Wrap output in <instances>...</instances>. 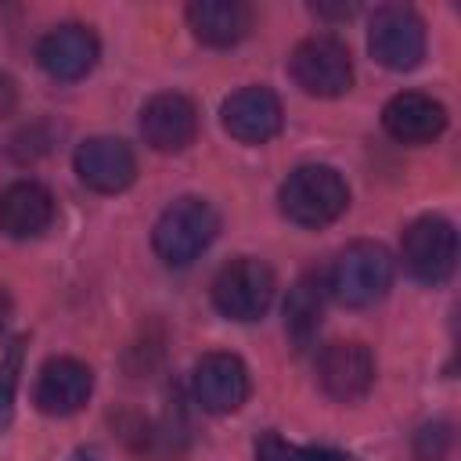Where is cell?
<instances>
[{
  "instance_id": "e0dca14e",
  "label": "cell",
  "mask_w": 461,
  "mask_h": 461,
  "mask_svg": "<svg viewBox=\"0 0 461 461\" xmlns=\"http://www.w3.org/2000/svg\"><path fill=\"white\" fill-rule=\"evenodd\" d=\"M187 25L205 47H234L252 25V11L241 0H194L187 4Z\"/></svg>"
},
{
  "instance_id": "8992f818",
  "label": "cell",
  "mask_w": 461,
  "mask_h": 461,
  "mask_svg": "<svg viewBox=\"0 0 461 461\" xmlns=\"http://www.w3.org/2000/svg\"><path fill=\"white\" fill-rule=\"evenodd\" d=\"M288 72L295 86L310 97H339L353 86V58L335 36L303 40L288 58Z\"/></svg>"
},
{
  "instance_id": "44dd1931",
  "label": "cell",
  "mask_w": 461,
  "mask_h": 461,
  "mask_svg": "<svg viewBox=\"0 0 461 461\" xmlns=\"http://www.w3.org/2000/svg\"><path fill=\"white\" fill-rule=\"evenodd\" d=\"M14 101H18V90H14V79L7 72H0V119L14 112Z\"/></svg>"
},
{
  "instance_id": "2e32d148",
  "label": "cell",
  "mask_w": 461,
  "mask_h": 461,
  "mask_svg": "<svg viewBox=\"0 0 461 461\" xmlns=\"http://www.w3.org/2000/svg\"><path fill=\"white\" fill-rule=\"evenodd\" d=\"M54 220V194L36 180H14L0 191V230L7 238H40Z\"/></svg>"
},
{
  "instance_id": "5bb4252c",
  "label": "cell",
  "mask_w": 461,
  "mask_h": 461,
  "mask_svg": "<svg viewBox=\"0 0 461 461\" xmlns=\"http://www.w3.org/2000/svg\"><path fill=\"white\" fill-rule=\"evenodd\" d=\"M198 133V112L184 94H155L140 108V137L155 151H184Z\"/></svg>"
},
{
  "instance_id": "ac0fdd59",
  "label": "cell",
  "mask_w": 461,
  "mask_h": 461,
  "mask_svg": "<svg viewBox=\"0 0 461 461\" xmlns=\"http://www.w3.org/2000/svg\"><path fill=\"white\" fill-rule=\"evenodd\" d=\"M324 281L317 274H303L292 288H288V299H285V331L288 339L303 349L310 346V339L321 331V317H324Z\"/></svg>"
},
{
  "instance_id": "3957f363",
  "label": "cell",
  "mask_w": 461,
  "mask_h": 461,
  "mask_svg": "<svg viewBox=\"0 0 461 461\" xmlns=\"http://www.w3.org/2000/svg\"><path fill=\"white\" fill-rule=\"evenodd\" d=\"M393 285V256L385 245L378 241H353L346 245L331 270H328V281L324 288L342 303V306H371L378 303Z\"/></svg>"
},
{
  "instance_id": "5b68a950",
  "label": "cell",
  "mask_w": 461,
  "mask_h": 461,
  "mask_svg": "<svg viewBox=\"0 0 461 461\" xmlns=\"http://www.w3.org/2000/svg\"><path fill=\"white\" fill-rule=\"evenodd\" d=\"M367 50L378 65L393 72H407L425 58V22L407 4H385L371 14Z\"/></svg>"
},
{
  "instance_id": "7c38bea8",
  "label": "cell",
  "mask_w": 461,
  "mask_h": 461,
  "mask_svg": "<svg viewBox=\"0 0 461 461\" xmlns=\"http://www.w3.org/2000/svg\"><path fill=\"white\" fill-rule=\"evenodd\" d=\"M97 54H101L97 36H94L86 25H79V22L54 25V29L43 32V40L36 43V61H40V68H43L50 79H61V83L83 79V76L97 65Z\"/></svg>"
},
{
  "instance_id": "603a6c76",
  "label": "cell",
  "mask_w": 461,
  "mask_h": 461,
  "mask_svg": "<svg viewBox=\"0 0 461 461\" xmlns=\"http://www.w3.org/2000/svg\"><path fill=\"white\" fill-rule=\"evenodd\" d=\"M68 461H101V454H97V450H90V447H79Z\"/></svg>"
},
{
  "instance_id": "30bf717a",
  "label": "cell",
  "mask_w": 461,
  "mask_h": 461,
  "mask_svg": "<svg viewBox=\"0 0 461 461\" xmlns=\"http://www.w3.org/2000/svg\"><path fill=\"white\" fill-rule=\"evenodd\" d=\"M94 393V371L76 357H50L32 385V403L50 418L76 414Z\"/></svg>"
},
{
  "instance_id": "d6986e66",
  "label": "cell",
  "mask_w": 461,
  "mask_h": 461,
  "mask_svg": "<svg viewBox=\"0 0 461 461\" xmlns=\"http://www.w3.org/2000/svg\"><path fill=\"white\" fill-rule=\"evenodd\" d=\"M256 461H349L331 447H299L281 439L277 432H263L256 439Z\"/></svg>"
},
{
  "instance_id": "7402d4cb",
  "label": "cell",
  "mask_w": 461,
  "mask_h": 461,
  "mask_svg": "<svg viewBox=\"0 0 461 461\" xmlns=\"http://www.w3.org/2000/svg\"><path fill=\"white\" fill-rule=\"evenodd\" d=\"M7 321H11V295H7V288L0 285V339H4V331H7Z\"/></svg>"
},
{
  "instance_id": "277c9868",
  "label": "cell",
  "mask_w": 461,
  "mask_h": 461,
  "mask_svg": "<svg viewBox=\"0 0 461 461\" xmlns=\"http://www.w3.org/2000/svg\"><path fill=\"white\" fill-rule=\"evenodd\" d=\"M274 270L263 259L252 256H238L230 263H223L212 277V306L227 317V321H259L270 303H274Z\"/></svg>"
},
{
  "instance_id": "4fadbf2b",
  "label": "cell",
  "mask_w": 461,
  "mask_h": 461,
  "mask_svg": "<svg viewBox=\"0 0 461 461\" xmlns=\"http://www.w3.org/2000/svg\"><path fill=\"white\" fill-rule=\"evenodd\" d=\"M76 173L97 194H119L137 176V158L119 137H90L76 148Z\"/></svg>"
},
{
  "instance_id": "9c48e42d",
  "label": "cell",
  "mask_w": 461,
  "mask_h": 461,
  "mask_svg": "<svg viewBox=\"0 0 461 461\" xmlns=\"http://www.w3.org/2000/svg\"><path fill=\"white\" fill-rule=\"evenodd\" d=\"M194 403L209 414H230L249 396V367L234 353H205L191 371Z\"/></svg>"
},
{
  "instance_id": "7a4b0ae2",
  "label": "cell",
  "mask_w": 461,
  "mask_h": 461,
  "mask_svg": "<svg viewBox=\"0 0 461 461\" xmlns=\"http://www.w3.org/2000/svg\"><path fill=\"white\" fill-rule=\"evenodd\" d=\"M216 230H220V220H216V209L205 198H176L155 220L151 249L162 263L187 267L212 245Z\"/></svg>"
},
{
  "instance_id": "8fae6325",
  "label": "cell",
  "mask_w": 461,
  "mask_h": 461,
  "mask_svg": "<svg viewBox=\"0 0 461 461\" xmlns=\"http://www.w3.org/2000/svg\"><path fill=\"white\" fill-rule=\"evenodd\" d=\"M317 382L339 403H353V400L367 396V389L375 385L371 349L364 342H331V346H324V353L317 357Z\"/></svg>"
},
{
  "instance_id": "52a82bcc",
  "label": "cell",
  "mask_w": 461,
  "mask_h": 461,
  "mask_svg": "<svg viewBox=\"0 0 461 461\" xmlns=\"http://www.w3.org/2000/svg\"><path fill=\"white\" fill-rule=\"evenodd\" d=\"M403 267L421 285H443L457 263V230L443 216H418L400 241Z\"/></svg>"
},
{
  "instance_id": "9a60e30c",
  "label": "cell",
  "mask_w": 461,
  "mask_h": 461,
  "mask_svg": "<svg viewBox=\"0 0 461 461\" xmlns=\"http://www.w3.org/2000/svg\"><path fill=\"white\" fill-rule=\"evenodd\" d=\"M382 126L400 144H429L447 130V108L421 90H403L385 101Z\"/></svg>"
},
{
  "instance_id": "ba28073f",
  "label": "cell",
  "mask_w": 461,
  "mask_h": 461,
  "mask_svg": "<svg viewBox=\"0 0 461 461\" xmlns=\"http://www.w3.org/2000/svg\"><path fill=\"white\" fill-rule=\"evenodd\" d=\"M223 130L241 144H267L281 133L285 108L270 86H241L220 104Z\"/></svg>"
},
{
  "instance_id": "6da1fadb",
  "label": "cell",
  "mask_w": 461,
  "mask_h": 461,
  "mask_svg": "<svg viewBox=\"0 0 461 461\" xmlns=\"http://www.w3.org/2000/svg\"><path fill=\"white\" fill-rule=\"evenodd\" d=\"M281 212L299 223V227H324L331 220H339L349 205V187L342 180L339 169L310 162L288 173V180L281 184Z\"/></svg>"
},
{
  "instance_id": "ffe728a7",
  "label": "cell",
  "mask_w": 461,
  "mask_h": 461,
  "mask_svg": "<svg viewBox=\"0 0 461 461\" xmlns=\"http://www.w3.org/2000/svg\"><path fill=\"white\" fill-rule=\"evenodd\" d=\"M18 360H22V346H14L7 353V360L0 364V432L11 425L14 418V389H18Z\"/></svg>"
}]
</instances>
